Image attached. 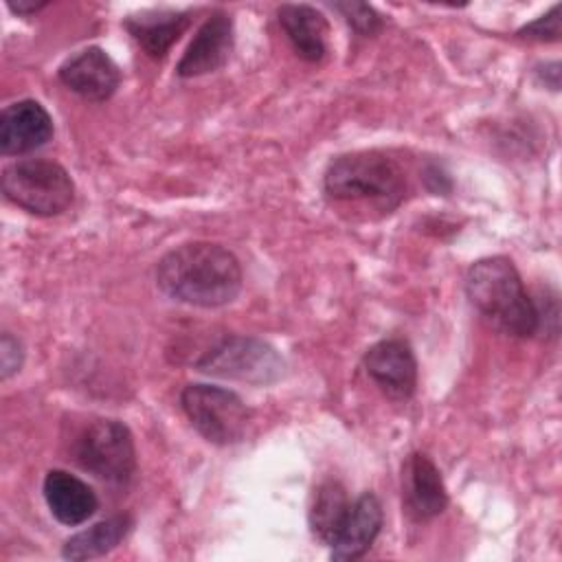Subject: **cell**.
Returning <instances> with one entry per match:
<instances>
[{
    "label": "cell",
    "instance_id": "cell-1",
    "mask_svg": "<svg viewBox=\"0 0 562 562\" xmlns=\"http://www.w3.org/2000/svg\"><path fill=\"white\" fill-rule=\"evenodd\" d=\"M239 259L215 241H187L165 252L156 263L158 290L193 307H222L241 290Z\"/></svg>",
    "mask_w": 562,
    "mask_h": 562
},
{
    "label": "cell",
    "instance_id": "cell-2",
    "mask_svg": "<svg viewBox=\"0 0 562 562\" xmlns=\"http://www.w3.org/2000/svg\"><path fill=\"white\" fill-rule=\"evenodd\" d=\"M465 296L492 327L507 336L529 338L540 329V310L509 257L474 261L465 272Z\"/></svg>",
    "mask_w": 562,
    "mask_h": 562
},
{
    "label": "cell",
    "instance_id": "cell-3",
    "mask_svg": "<svg viewBox=\"0 0 562 562\" xmlns=\"http://www.w3.org/2000/svg\"><path fill=\"white\" fill-rule=\"evenodd\" d=\"M325 195L342 204H371L391 213L406 198L404 167L382 149H362L336 156L323 176Z\"/></svg>",
    "mask_w": 562,
    "mask_h": 562
},
{
    "label": "cell",
    "instance_id": "cell-4",
    "mask_svg": "<svg viewBox=\"0 0 562 562\" xmlns=\"http://www.w3.org/2000/svg\"><path fill=\"white\" fill-rule=\"evenodd\" d=\"M0 182L11 204L37 217L61 215L75 200L70 173L59 162L46 158H29L9 165Z\"/></svg>",
    "mask_w": 562,
    "mask_h": 562
},
{
    "label": "cell",
    "instance_id": "cell-5",
    "mask_svg": "<svg viewBox=\"0 0 562 562\" xmlns=\"http://www.w3.org/2000/svg\"><path fill=\"white\" fill-rule=\"evenodd\" d=\"M72 459L81 470L110 485H127L136 472L134 437L119 419H92L77 435Z\"/></svg>",
    "mask_w": 562,
    "mask_h": 562
},
{
    "label": "cell",
    "instance_id": "cell-6",
    "mask_svg": "<svg viewBox=\"0 0 562 562\" xmlns=\"http://www.w3.org/2000/svg\"><path fill=\"white\" fill-rule=\"evenodd\" d=\"M180 408L189 424L215 446H233L246 437L250 411L244 400L224 386L193 382L180 391Z\"/></svg>",
    "mask_w": 562,
    "mask_h": 562
},
{
    "label": "cell",
    "instance_id": "cell-7",
    "mask_svg": "<svg viewBox=\"0 0 562 562\" xmlns=\"http://www.w3.org/2000/svg\"><path fill=\"white\" fill-rule=\"evenodd\" d=\"M193 367L206 375L248 384L277 382L285 371L279 351L255 336H226L204 351Z\"/></svg>",
    "mask_w": 562,
    "mask_h": 562
},
{
    "label": "cell",
    "instance_id": "cell-8",
    "mask_svg": "<svg viewBox=\"0 0 562 562\" xmlns=\"http://www.w3.org/2000/svg\"><path fill=\"white\" fill-rule=\"evenodd\" d=\"M367 375L395 402H406L417 389V360L411 345L402 338H384L371 345L362 358Z\"/></svg>",
    "mask_w": 562,
    "mask_h": 562
},
{
    "label": "cell",
    "instance_id": "cell-9",
    "mask_svg": "<svg viewBox=\"0 0 562 562\" xmlns=\"http://www.w3.org/2000/svg\"><path fill=\"white\" fill-rule=\"evenodd\" d=\"M402 507L413 522H428L448 507L441 472L426 452H411L402 463Z\"/></svg>",
    "mask_w": 562,
    "mask_h": 562
},
{
    "label": "cell",
    "instance_id": "cell-10",
    "mask_svg": "<svg viewBox=\"0 0 562 562\" xmlns=\"http://www.w3.org/2000/svg\"><path fill=\"white\" fill-rule=\"evenodd\" d=\"M59 81L86 101L103 103L121 86V70L114 59L99 46L81 48L61 61Z\"/></svg>",
    "mask_w": 562,
    "mask_h": 562
},
{
    "label": "cell",
    "instance_id": "cell-11",
    "mask_svg": "<svg viewBox=\"0 0 562 562\" xmlns=\"http://www.w3.org/2000/svg\"><path fill=\"white\" fill-rule=\"evenodd\" d=\"M233 44H235V26L231 15L224 11L211 13L200 24L187 50L182 53L176 66V75L182 79H193V77H202L224 68L233 53Z\"/></svg>",
    "mask_w": 562,
    "mask_h": 562
},
{
    "label": "cell",
    "instance_id": "cell-12",
    "mask_svg": "<svg viewBox=\"0 0 562 562\" xmlns=\"http://www.w3.org/2000/svg\"><path fill=\"white\" fill-rule=\"evenodd\" d=\"M53 132V119L40 101H15L0 114V151L4 156L31 154L44 147Z\"/></svg>",
    "mask_w": 562,
    "mask_h": 562
},
{
    "label": "cell",
    "instance_id": "cell-13",
    "mask_svg": "<svg viewBox=\"0 0 562 562\" xmlns=\"http://www.w3.org/2000/svg\"><path fill=\"white\" fill-rule=\"evenodd\" d=\"M382 522H384V512L378 496L373 492L360 494L351 503L340 533L329 544L331 547L329 558L334 562H353L362 558L380 536Z\"/></svg>",
    "mask_w": 562,
    "mask_h": 562
},
{
    "label": "cell",
    "instance_id": "cell-14",
    "mask_svg": "<svg viewBox=\"0 0 562 562\" xmlns=\"http://www.w3.org/2000/svg\"><path fill=\"white\" fill-rule=\"evenodd\" d=\"M42 492L53 518L66 527H77L86 522L94 516L99 507L94 490L66 470H48Z\"/></svg>",
    "mask_w": 562,
    "mask_h": 562
},
{
    "label": "cell",
    "instance_id": "cell-15",
    "mask_svg": "<svg viewBox=\"0 0 562 562\" xmlns=\"http://www.w3.org/2000/svg\"><path fill=\"white\" fill-rule=\"evenodd\" d=\"M191 24V11L145 9L125 18L123 26L132 40L151 57L162 59Z\"/></svg>",
    "mask_w": 562,
    "mask_h": 562
},
{
    "label": "cell",
    "instance_id": "cell-16",
    "mask_svg": "<svg viewBox=\"0 0 562 562\" xmlns=\"http://www.w3.org/2000/svg\"><path fill=\"white\" fill-rule=\"evenodd\" d=\"M277 20L301 59L310 64H318L325 59L329 24L318 9L310 4L288 2L277 9Z\"/></svg>",
    "mask_w": 562,
    "mask_h": 562
},
{
    "label": "cell",
    "instance_id": "cell-17",
    "mask_svg": "<svg viewBox=\"0 0 562 562\" xmlns=\"http://www.w3.org/2000/svg\"><path fill=\"white\" fill-rule=\"evenodd\" d=\"M349 507H351V501L342 483L334 479L323 481L314 490L312 503L307 509V525L312 536L323 544H331L347 520Z\"/></svg>",
    "mask_w": 562,
    "mask_h": 562
},
{
    "label": "cell",
    "instance_id": "cell-18",
    "mask_svg": "<svg viewBox=\"0 0 562 562\" xmlns=\"http://www.w3.org/2000/svg\"><path fill=\"white\" fill-rule=\"evenodd\" d=\"M130 529H132V516H127V514L105 518V520L70 536L61 547V558L72 560V562L101 558V555L110 553L112 549H116L125 540Z\"/></svg>",
    "mask_w": 562,
    "mask_h": 562
},
{
    "label": "cell",
    "instance_id": "cell-19",
    "mask_svg": "<svg viewBox=\"0 0 562 562\" xmlns=\"http://www.w3.org/2000/svg\"><path fill=\"white\" fill-rule=\"evenodd\" d=\"M342 18L345 22L358 33V35H375L382 31L384 22L378 15V11L364 2H334L331 4Z\"/></svg>",
    "mask_w": 562,
    "mask_h": 562
},
{
    "label": "cell",
    "instance_id": "cell-20",
    "mask_svg": "<svg viewBox=\"0 0 562 562\" xmlns=\"http://www.w3.org/2000/svg\"><path fill=\"white\" fill-rule=\"evenodd\" d=\"M560 11H562V4H553L549 13L536 18L533 22H529L525 26H520L516 31V35L520 40H531V42H558L560 33H562Z\"/></svg>",
    "mask_w": 562,
    "mask_h": 562
},
{
    "label": "cell",
    "instance_id": "cell-21",
    "mask_svg": "<svg viewBox=\"0 0 562 562\" xmlns=\"http://www.w3.org/2000/svg\"><path fill=\"white\" fill-rule=\"evenodd\" d=\"M22 362H24L22 342L15 336H11L9 331H4L2 340H0V375H2V380L18 373Z\"/></svg>",
    "mask_w": 562,
    "mask_h": 562
},
{
    "label": "cell",
    "instance_id": "cell-22",
    "mask_svg": "<svg viewBox=\"0 0 562 562\" xmlns=\"http://www.w3.org/2000/svg\"><path fill=\"white\" fill-rule=\"evenodd\" d=\"M44 7H48V2H44V0H40V2H35V0H18V2H9V9H11L13 13H18V15H33V13L42 11Z\"/></svg>",
    "mask_w": 562,
    "mask_h": 562
}]
</instances>
